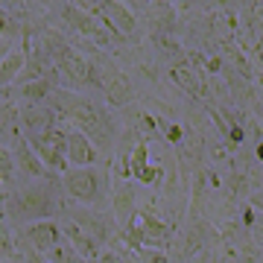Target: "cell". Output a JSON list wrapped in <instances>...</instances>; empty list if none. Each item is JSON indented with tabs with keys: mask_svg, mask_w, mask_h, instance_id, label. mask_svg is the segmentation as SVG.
Here are the masks:
<instances>
[{
	"mask_svg": "<svg viewBox=\"0 0 263 263\" xmlns=\"http://www.w3.org/2000/svg\"><path fill=\"white\" fill-rule=\"evenodd\" d=\"M59 103H62V111L76 126V132H82L85 138L94 143V149H108L111 146L114 123L100 105H94L91 100H85V97L70 94V91H62L59 94Z\"/></svg>",
	"mask_w": 263,
	"mask_h": 263,
	"instance_id": "cell-1",
	"label": "cell"
},
{
	"mask_svg": "<svg viewBox=\"0 0 263 263\" xmlns=\"http://www.w3.org/2000/svg\"><path fill=\"white\" fill-rule=\"evenodd\" d=\"M3 214L15 219V222H41V219H53L59 214L56 193L50 184H29L3 199Z\"/></svg>",
	"mask_w": 263,
	"mask_h": 263,
	"instance_id": "cell-2",
	"label": "cell"
},
{
	"mask_svg": "<svg viewBox=\"0 0 263 263\" xmlns=\"http://www.w3.org/2000/svg\"><path fill=\"white\" fill-rule=\"evenodd\" d=\"M53 35H56V32H50V38H47V53H50V62L59 67V73L65 76L73 88L100 85V79H97V73H94V65H91L82 53H76L73 47H67L65 41H59V38H53Z\"/></svg>",
	"mask_w": 263,
	"mask_h": 263,
	"instance_id": "cell-3",
	"label": "cell"
},
{
	"mask_svg": "<svg viewBox=\"0 0 263 263\" xmlns=\"http://www.w3.org/2000/svg\"><path fill=\"white\" fill-rule=\"evenodd\" d=\"M65 190L82 205H100L105 196V173L97 167L65 170Z\"/></svg>",
	"mask_w": 263,
	"mask_h": 263,
	"instance_id": "cell-4",
	"label": "cell"
},
{
	"mask_svg": "<svg viewBox=\"0 0 263 263\" xmlns=\"http://www.w3.org/2000/svg\"><path fill=\"white\" fill-rule=\"evenodd\" d=\"M35 152V158L41 161V167L47 173H62L67 170V161H65V132L62 129H50L47 135H41L35 141H27Z\"/></svg>",
	"mask_w": 263,
	"mask_h": 263,
	"instance_id": "cell-5",
	"label": "cell"
},
{
	"mask_svg": "<svg viewBox=\"0 0 263 263\" xmlns=\"http://www.w3.org/2000/svg\"><path fill=\"white\" fill-rule=\"evenodd\" d=\"M59 231H62V237H65V243L70 246L79 257H85L88 263L100 260V243H97V237L91 234V231H85L73 216H65V219L59 222Z\"/></svg>",
	"mask_w": 263,
	"mask_h": 263,
	"instance_id": "cell-6",
	"label": "cell"
},
{
	"mask_svg": "<svg viewBox=\"0 0 263 263\" xmlns=\"http://www.w3.org/2000/svg\"><path fill=\"white\" fill-rule=\"evenodd\" d=\"M62 9V15H65L70 24H73L82 35L88 38H94V41H100V44H111V38H114V29L105 24V21L94 18V15H85V12H79L73 6V3H65V6H59Z\"/></svg>",
	"mask_w": 263,
	"mask_h": 263,
	"instance_id": "cell-7",
	"label": "cell"
},
{
	"mask_svg": "<svg viewBox=\"0 0 263 263\" xmlns=\"http://www.w3.org/2000/svg\"><path fill=\"white\" fill-rule=\"evenodd\" d=\"M24 240H27V246L32 249V252L50 254L59 243H62V231H59V222H53V219L29 222V226L24 228Z\"/></svg>",
	"mask_w": 263,
	"mask_h": 263,
	"instance_id": "cell-8",
	"label": "cell"
},
{
	"mask_svg": "<svg viewBox=\"0 0 263 263\" xmlns=\"http://www.w3.org/2000/svg\"><path fill=\"white\" fill-rule=\"evenodd\" d=\"M100 152L82 132H65V161L70 167H94Z\"/></svg>",
	"mask_w": 263,
	"mask_h": 263,
	"instance_id": "cell-9",
	"label": "cell"
},
{
	"mask_svg": "<svg viewBox=\"0 0 263 263\" xmlns=\"http://www.w3.org/2000/svg\"><path fill=\"white\" fill-rule=\"evenodd\" d=\"M12 158L18 161V170L24 173V176H29V179H44L47 176V170L41 167V161L35 158V152H32V146L27 143V138H24V132H18L15 126H12Z\"/></svg>",
	"mask_w": 263,
	"mask_h": 263,
	"instance_id": "cell-10",
	"label": "cell"
},
{
	"mask_svg": "<svg viewBox=\"0 0 263 263\" xmlns=\"http://www.w3.org/2000/svg\"><path fill=\"white\" fill-rule=\"evenodd\" d=\"M21 123H24V129H27V141H35L41 135H47L50 129H56V108H50V105H29L21 111Z\"/></svg>",
	"mask_w": 263,
	"mask_h": 263,
	"instance_id": "cell-11",
	"label": "cell"
},
{
	"mask_svg": "<svg viewBox=\"0 0 263 263\" xmlns=\"http://www.w3.org/2000/svg\"><path fill=\"white\" fill-rule=\"evenodd\" d=\"M103 21L120 35H135V29H138L135 12H129V6L120 0H103Z\"/></svg>",
	"mask_w": 263,
	"mask_h": 263,
	"instance_id": "cell-12",
	"label": "cell"
},
{
	"mask_svg": "<svg viewBox=\"0 0 263 263\" xmlns=\"http://www.w3.org/2000/svg\"><path fill=\"white\" fill-rule=\"evenodd\" d=\"M138 228H141V249L149 246H167L170 240V226L164 219H158L155 214H135Z\"/></svg>",
	"mask_w": 263,
	"mask_h": 263,
	"instance_id": "cell-13",
	"label": "cell"
},
{
	"mask_svg": "<svg viewBox=\"0 0 263 263\" xmlns=\"http://www.w3.org/2000/svg\"><path fill=\"white\" fill-rule=\"evenodd\" d=\"M105 88V97H108V103L114 105V108H123V105H129L132 100H135V88H132L129 76L120 73V70H114L105 76V82H100Z\"/></svg>",
	"mask_w": 263,
	"mask_h": 263,
	"instance_id": "cell-14",
	"label": "cell"
},
{
	"mask_svg": "<svg viewBox=\"0 0 263 263\" xmlns=\"http://www.w3.org/2000/svg\"><path fill=\"white\" fill-rule=\"evenodd\" d=\"M111 211H114V219L126 226L132 216L138 214L135 211V187H132L129 181H117L111 190Z\"/></svg>",
	"mask_w": 263,
	"mask_h": 263,
	"instance_id": "cell-15",
	"label": "cell"
},
{
	"mask_svg": "<svg viewBox=\"0 0 263 263\" xmlns=\"http://www.w3.org/2000/svg\"><path fill=\"white\" fill-rule=\"evenodd\" d=\"M27 65V47H12L0 59V91H6L12 82H18V73Z\"/></svg>",
	"mask_w": 263,
	"mask_h": 263,
	"instance_id": "cell-16",
	"label": "cell"
},
{
	"mask_svg": "<svg viewBox=\"0 0 263 263\" xmlns=\"http://www.w3.org/2000/svg\"><path fill=\"white\" fill-rule=\"evenodd\" d=\"M50 91H53V82H50V79H32V82H21V88L12 91V94H18L29 108V105H44Z\"/></svg>",
	"mask_w": 263,
	"mask_h": 263,
	"instance_id": "cell-17",
	"label": "cell"
},
{
	"mask_svg": "<svg viewBox=\"0 0 263 263\" xmlns=\"http://www.w3.org/2000/svg\"><path fill=\"white\" fill-rule=\"evenodd\" d=\"M173 79L187 91V94H193V97H208V85L202 82V76L193 70V67H187V65H176L173 67Z\"/></svg>",
	"mask_w": 263,
	"mask_h": 263,
	"instance_id": "cell-18",
	"label": "cell"
},
{
	"mask_svg": "<svg viewBox=\"0 0 263 263\" xmlns=\"http://www.w3.org/2000/svg\"><path fill=\"white\" fill-rule=\"evenodd\" d=\"M149 161V149H146V141L143 138H138V143H135V149L129 152V176H135V179L141 181V176L146 173V164Z\"/></svg>",
	"mask_w": 263,
	"mask_h": 263,
	"instance_id": "cell-19",
	"label": "cell"
},
{
	"mask_svg": "<svg viewBox=\"0 0 263 263\" xmlns=\"http://www.w3.org/2000/svg\"><path fill=\"white\" fill-rule=\"evenodd\" d=\"M0 260H21V254L15 252V237H12L9 222L0 216Z\"/></svg>",
	"mask_w": 263,
	"mask_h": 263,
	"instance_id": "cell-20",
	"label": "cell"
},
{
	"mask_svg": "<svg viewBox=\"0 0 263 263\" xmlns=\"http://www.w3.org/2000/svg\"><path fill=\"white\" fill-rule=\"evenodd\" d=\"M18 35H21L18 18H15L12 12H6V6H0V38H3V41H15Z\"/></svg>",
	"mask_w": 263,
	"mask_h": 263,
	"instance_id": "cell-21",
	"label": "cell"
},
{
	"mask_svg": "<svg viewBox=\"0 0 263 263\" xmlns=\"http://www.w3.org/2000/svg\"><path fill=\"white\" fill-rule=\"evenodd\" d=\"M47 263H88V260H85V257H79V254H76L67 243H59L56 249L47 254Z\"/></svg>",
	"mask_w": 263,
	"mask_h": 263,
	"instance_id": "cell-22",
	"label": "cell"
},
{
	"mask_svg": "<svg viewBox=\"0 0 263 263\" xmlns=\"http://www.w3.org/2000/svg\"><path fill=\"white\" fill-rule=\"evenodd\" d=\"M12 176H15V158H12L9 146L0 143V184L3 181H12Z\"/></svg>",
	"mask_w": 263,
	"mask_h": 263,
	"instance_id": "cell-23",
	"label": "cell"
},
{
	"mask_svg": "<svg viewBox=\"0 0 263 263\" xmlns=\"http://www.w3.org/2000/svg\"><path fill=\"white\" fill-rule=\"evenodd\" d=\"M138 263H170L161 249H138Z\"/></svg>",
	"mask_w": 263,
	"mask_h": 263,
	"instance_id": "cell-24",
	"label": "cell"
},
{
	"mask_svg": "<svg viewBox=\"0 0 263 263\" xmlns=\"http://www.w3.org/2000/svg\"><path fill=\"white\" fill-rule=\"evenodd\" d=\"M24 263H47V257L44 254H38V252H32L27 246V252H24Z\"/></svg>",
	"mask_w": 263,
	"mask_h": 263,
	"instance_id": "cell-25",
	"label": "cell"
},
{
	"mask_svg": "<svg viewBox=\"0 0 263 263\" xmlns=\"http://www.w3.org/2000/svg\"><path fill=\"white\" fill-rule=\"evenodd\" d=\"M97 263H123V257H120L117 252H103Z\"/></svg>",
	"mask_w": 263,
	"mask_h": 263,
	"instance_id": "cell-26",
	"label": "cell"
},
{
	"mask_svg": "<svg viewBox=\"0 0 263 263\" xmlns=\"http://www.w3.org/2000/svg\"><path fill=\"white\" fill-rule=\"evenodd\" d=\"M167 138L173 143H179L181 141V129H179V126H167Z\"/></svg>",
	"mask_w": 263,
	"mask_h": 263,
	"instance_id": "cell-27",
	"label": "cell"
},
{
	"mask_svg": "<svg viewBox=\"0 0 263 263\" xmlns=\"http://www.w3.org/2000/svg\"><path fill=\"white\" fill-rule=\"evenodd\" d=\"M6 97H12V88H6V91H0V108H3V100ZM0 123H3V111H0Z\"/></svg>",
	"mask_w": 263,
	"mask_h": 263,
	"instance_id": "cell-28",
	"label": "cell"
},
{
	"mask_svg": "<svg viewBox=\"0 0 263 263\" xmlns=\"http://www.w3.org/2000/svg\"><path fill=\"white\" fill-rule=\"evenodd\" d=\"M12 50V41H0V59L6 56V53H9Z\"/></svg>",
	"mask_w": 263,
	"mask_h": 263,
	"instance_id": "cell-29",
	"label": "cell"
},
{
	"mask_svg": "<svg viewBox=\"0 0 263 263\" xmlns=\"http://www.w3.org/2000/svg\"><path fill=\"white\" fill-rule=\"evenodd\" d=\"M123 257V263H138V257H135V254H120Z\"/></svg>",
	"mask_w": 263,
	"mask_h": 263,
	"instance_id": "cell-30",
	"label": "cell"
},
{
	"mask_svg": "<svg viewBox=\"0 0 263 263\" xmlns=\"http://www.w3.org/2000/svg\"><path fill=\"white\" fill-rule=\"evenodd\" d=\"M196 263H211V257H208V254L202 252V254H199V257H196Z\"/></svg>",
	"mask_w": 263,
	"mask_h": 263,
	"instance_id": "cell-31",
	"label": "cell"
},
{
	"mask_svg": "<svg viewBox=\"0 0 263 263\" xmlns=\"http://www.w3.org/2000/svg\"><path fill=\"white\" fill-rule=\"evenodd\" d=\"M0 187H3V184H0Z\"/></svg>",
	"mask_w": 263,
	"mask_h": 263,
	"instance_id": "cell-32",
	"label": "cell"
}]
</instances>
